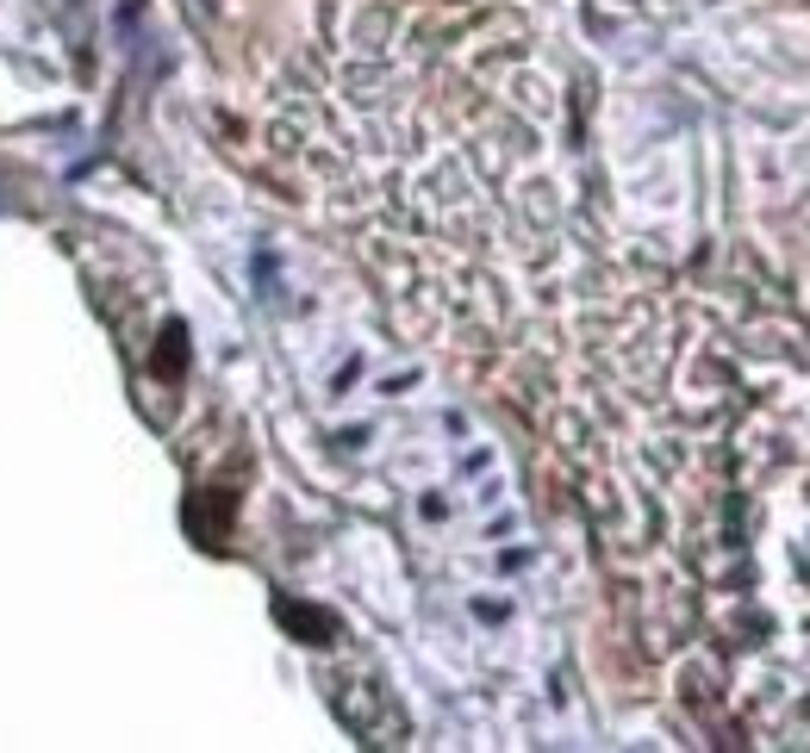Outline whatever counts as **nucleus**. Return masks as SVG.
I'll return each instance as SVG.
<instances>
[{
    "label": "nucleus",
    "mask_w": 810,
    "mask_h": 753,
    "mask_svg": "<svg viewBox=\"0 0 810 753\" xmlns=\"http://www.w3.org/2000/svg\"><path fill=\"white\" fill-rule=\"evenodd\" d=\"M281 623H287V629H300V635H312V642H324V635L337 629L324 611H306V604H281Z\"/></svg>",
    "instance_id": "f257e3e1"
}]
</instances>
